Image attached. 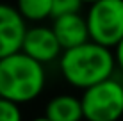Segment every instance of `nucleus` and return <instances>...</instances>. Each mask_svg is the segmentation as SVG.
Masks as SVG:
<instances>
[{
    "label": "nucleus",
    "mask_w": 123,
    "mask_h": 121,
    "mask_svg": "<svg viewBox=\"0 0 123 121\" xmlns=\"http://www.w3.org/2000/svg\"><path fill=\"white\" fill-rule=\"evenodd\" d=\"M57 61L61 77L66 80V84L77 89H86L112 77L116 69L112 48L102 46L91 39L62 50Z\"/></svg>",
    "instance_id": "obj_1"
},
{
    "label": "nucleus",
    "mask_w": 123,
    "mask_h": 121,
    "mask_svg": "<svg viewBox=\"0 0 123 121\" xmlns=\"http://www.w3.org/2000/svg\"><path fill=\"white\" fill-rule=\"evenodd\" d=\"M46 86L45 66L23 52L0 59V96L23 105L39 98Z\"/></svg>",
    "instance_id": "obj_2"
},
{
    "label": "nucleus",
    "mask_w": 123,
    "mask_h": 121,
    "mask_svg": "<svg viewBox=\"0 0 123 121\" xmlns=\"http://www.w3.org/2000/svg\"><path fill=\"white\" fill-rule=\"evenodd\" d=\"M80 107L86 121H120L123 118V82L109 77L82 89Z\"/></svg>",
    "instance_id": "obj_3"
},
{
    "label": "nucleus",
    "mask_w": 123,
    "mask_h": 121,
    "mask_svg": "<svg viewBox=\"0 0 123 121\" xmlns=\"http://www.w3.org/2000/svg\"><path fill=\"white\" fill-rule=\"evenodd\" d=\"M86 25L89 39L107 48L123 37V0H95L87 4Z\"/></svg>",
    "instance_id": "obj_4"
},
{
    "label": "nucleus",
    "mask_w": 123,
    "mask_h": 121,
    "mask_svg": "<svg viewBox=\"0 0 123 121\" xmlns=\"http://www.w3.org/2000/svg\"><path fill=\"white\" fill-rule=\"evenodd\" d=\"M20 52H23L25 55H29L31 59L37 61L39 64L45 66L57 61L62 48L59 45L57 37L54 36L50 25L32 23L31 27L25 29L22 45H20Z\"/></svg>",
    "instance_id": "obj_5"
},
{
    "label": "nucleus",
    "mask_w": 123,
    "mask_h": 121,
    "mask_svg": "<svg viewBox=\"0 0 123 121\" xmlns=\"http://www.w3.org/2000/svg\"><path fill=\"white\" fill-rule=\"evenodd\" d=\"M27 22L14 6L0 2V59L18 52Z\"/></svg>",
    "instance_id": "obj_6"
},
{
    "label": "nucleus",
    "mask_w": 123,
    "mask_h": 121,
    "mask_svg": "<svg viewBox=\"0 0 123 121\" xmlns=\"http://www.w3.org/2000/svg\"><path fill=\"white\" fill-rule=\"evenodd\" d=\"M50 29H52L54 36L57 37L62 50L77 46V45L89 39L86 18L82 16V12H71V14L55 16V18H52Z\"/></svg>",
    "instance_id": "obj_7"
},
{
    "label": "nucleus",
    "mask_w": 123,
    "mask_h": 121,
    "mask_svg": "<svg viewBox=\"0 0 123 121\" xmlns=\"http://www.w3.org/2000/svg\"><path fill=\"white\" fill-rule=\"evenodd\" d=\"M45 118L48 121H82V107L80 98L73 94H55L46 102L45 107Z\"/></svg>",
    "instance_id": "obj_8"
},
{
    "label": "nucleus",
    "mask_w": 123,
    "mask_h": 121,
    "mask_svg": "<svg viewBox=\"0 0 123 121\" xmlns=\"http://www.w3.org/2000/svg\"><path fill=\"white\" fill-rule=\"evenodd\" d=\"M14 7L25 22L41 23L50 18L52 0H16Z\"/></svg>",
    "instance_id": "obj_9"
},
{
    "label": "nucleus",
    "mask_w": 123,
    "mask_h": 121,
    "mask_svg": "<svg viewBox=\"0 0 123 121\" xmlns=\"http://www.w3.org/2000/svg\"><path fill=\"white\" fill-rule=\"evenodd\" d=\"M84 2L82 0H52V9H50V18L62 14H71V12H80Z\"/></svg>",
    "instance_id": "obj_10"
},
{
    "label": "nucleus",
    "mask_w": 123,
    "mask_h": 121,
    "mask_svg": "<svg viewBox=\"0 0 123 121\" xmlns=\"http://www.w3.org/2000/svg\"><path fill=\"white\" fill-rule=\"evenodd\" d=\"M0 121H23V114L18 103L0 96Z\"/></svg>",
    "instance_id": "obj_11"
},
{
    "label": "nucleus",
    "mask_w": 123,
    "mask_h": 121,
    "mask_svg": "<svg viewBox=\"0 0 123 121\" xmlns=\"http://www.w3.org/2000/svg\"><path fill=\"white\" fill-rule=\"evenodd\" d=\"M112 55H114V64H116V68L123 73V37L114 45Z\"/></svg>",
    "instance_id": "obj_12"
},
{
    "label": "nucleus",
    "mask_w": 123,
    "mask_h": 121,
    "mask_svg": "<svg viewBox=\"0 0 123 121\" xmlns=\"http://www.w3.org/2000/svg\"><path fill=\"white\" fill-rule=\"evenodd\" d=\"M31 121H48L45 118V116H37V118H34V119H31Z\"/></svg>",
    "instance_id": "obj_13"
},
{
    "label": "nucleus",
    "mask_w": 123,
    "mask_h": 121,
    "mask_svg": "<svg viewBox=\"0 0 123 121\" xmlns=\"http://www.w3.org/2000/svg\"><path fill=\"white\" fill-rule=\"evenodd\" d=\"M84 4H91V2H95V0H82Z\"/></svg>",
    "instance_id": "obj_14"
}]
</instances>
